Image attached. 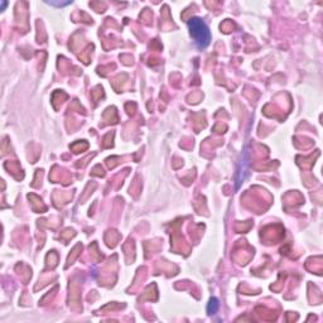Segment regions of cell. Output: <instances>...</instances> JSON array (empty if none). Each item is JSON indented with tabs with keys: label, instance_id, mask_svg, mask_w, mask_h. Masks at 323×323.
Segmentation results:
<instances>
[{
	"label": "cell",
	"instance_id": "cell-1",
	"mask_svg": "<svg viewBox=\"0 0 323 323\" xmlns=\"http://www.w3.org/2000/svg\"><path fill=\"white\" fill-rule=\"evenodd\" d=\"M188 27H189L191 36L193 37L196 44L200 48H206L211 41V34H210V30L206 27V24L198 18H192L188 20Z\"/></svg>",
	"mask_w": 323,
	"mask_h": 323
},
{
	"label": "cell",
	"instance_id": "cell-2",
	"mask_svg": "<svg viewBox=\"0 0 323 323\" xmlns=\"http://www.w3.org/2000/svg\"><path fill=\"white\" fill-rule=\"evenodd\" d=\"M217 308H218V303H217V299L216 298H212L211 300H210V304H208V313H215L216 310H217Z\"/></svg>",
	"mask_w": 323,
	"mask_h": 323
},
{
	"label": "cell",
	"instance_id": "cell-3",
	"mask_svg": "<svg viewBox=\"0 0 323 323\" xmlns=\"http://www.w3.org/2000/svg\"><path fill=\"white\" fill-rule=\"evenodd\" d=\"M47 4L53 5V7H66V5L71 4V2H67V3H53V2H47Z\"/></svg>",
	"mask_w": 323,
	"mask_h": 323
}]
</instances>
